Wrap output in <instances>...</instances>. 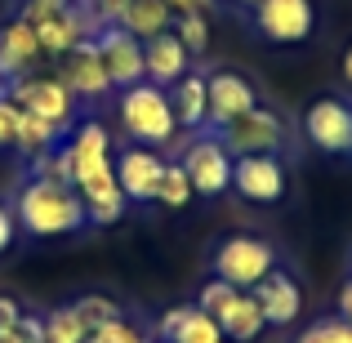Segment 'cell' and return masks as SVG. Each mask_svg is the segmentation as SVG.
<instances>
[{"label": "cell", "mask_w": 352, "mask_h": 343, "mask_svg": "<svg viewBox=\"0 0 352 343\" xmlns=\"http://www.w3.org/2000/svg\"><path fill=\"white\" fill-rule=\"evenodd\" d=\"M14 219L27 236H72V232L89 228L80 192L63 179H41V174L18 192Z\"/></svg>", "instance_id": "6da1fadb"}, {"label": "cell", "mask_w": 352, "mask_h": 343, "mask_svg": "<svg viewBox=\"0 0 352 343\" xmlns=\"http://www.w3.org/2000/svg\"><path fill=\"white\" fill-rule=\"evenodd\" d=\"M72 188L80 197H98V192H112L116 188V156H112V134H107L98 120H80L72 129Z\"/></svg>", "instance_id": "7a4b0ae2"}, {"label": "cell", "mask_w": 352, "mask_h": 343, "mask_svg": "<svg viewBox=\"0 0 352 343\" xmlns=\"http://www.w3.org/2000/svg\"><path fill=\"white\" fill-rule=\"evenodd\" d=\"M18 18L36 27L41 54H54V58L72 54L80 41H89V36H94V27H89V18H85V9H80V5H54V0H23Z\"/></svg>", "instance_id": "3957f363"}, {"label": "cell", "mask_w": 352, "mask_h": 343, "mask_svg": "<svg viewBox=\"0 0 352 343\" xmlns=\"http://www.w3.org/2000/svg\"><path fill=\"white\" fill-rule=\"evenodd\" d=\"M120 125L129 129V138L138 143H170L179 120H174L170 94L152 80H138V85L120 89Z\"/></svg>", "instance_id": "277c9868"}, {"label": "cell", "mask_w": 352, "mask_h": 343, "mask_svg": "<svg viewBox=\"0 0 352 343\" xmlns=\"http://www.w3.org/2000/svg\"><path fill=\"white\" fill-rule=\"evenodd\" d=\"M272 267H276V250H272V241H263V236L236 232V236L219 241V250H214V276L228 281V285H236V290H254Z\"/></svg>", "instance_id": "5b68a950"}, {"label": "cell", "mask_w": 352, "mask_h": 343, "mask_svg": "<svg viewBox=\"0 0 352 343\" xmlns=\"http://www.w3.org/2000/svg\"><path fill=\"white\" fill-rule=\"evenodd\" d=\"M210 134H219V143H223L232 156L281 152V147H285V125H281V116L267 112V107H250V112L232 116L228 125L210 129Z\"/></svg>", "instance_id": "8992f818"}, {"label": "cell", "mask_w": 352, "mask_h": 343, "mask_svg": "<svg viewBox=\"0 0 352 343\" xmlns=\"http://www.w3.org/2000/svg\"><path fill=\"white\" fill-rule=\"evenodd\" d=\"M232 161L236 156L219 143V134H197L188 143V152H183L179 165L188 170L197 197H223V192L232 188Z\"/></svg>", "instance_id": "52a82bcc"}, {"label": "cell", "mask_w": 352, "mask_h": 343, "mask_svg": "<svg viewBox=\"0 0 352 343\" xmlns=\"http://www.w3.org/2000/svg\"><path fill=\"white\" fill-rule=\"evenodd\" d=\"M250 14H254L258 36L272 45H303L317 27L312 0H254Z\"/></svg>", "instance_id": "ba28073f"}, {"label": "cell", "mask_w": 352, "mask_h": 343, "mask_svg": "<svg viewBox=\"0 0 352 343\" xmlns=\"http://www.w3.org/2000/svg\"><path fill=\"white\" fill-rule=\"evenodd\" d=\"M5 94L14 98L23 112L54 120L58 129L72 125V112H76V98H72V89L63 85V80H54V76H18V80H9Z\"/></svg>", "instance_id": "9c48e42d"}, {"label": "cell", "mask_w": 352, "mask_h": 343, "mask_svg": "<svg viewBox=\"0 0 352 343\" xmlns=\"http://www.w3.org/2000/svg\"><path fill=\"white\" fill-rule=\"evenodd\" d=\"M303 134L317 152L326 156H348L352 152V103L344 98H317L303 112Z\"/></svg>", "instance_id": "30bf717a"}, {"label": "cell", "mask_w": 352, "mask_h": 343, "mask_svg": "<svg viewBox=\"0 0 352 343\" xmlns=\"http://www.w3.org/2000/svg\"><path fill=\"white\" fill-rule=\"evenodd\" d=\"M232 188L254 206H276L285 197V165L276 152H254L232 161Z\"/></svg>", "instance_id": "8fae6325"}, {"label": "cell", "mask_w": 352, "mask_h": 343, "mask_svg": "<svg viewBox=\"0 0 352 343\" xmlns=\"http://www.w3.org/2000/svg\"><path fill=\"white\" fill-rule=\"evenodd\" d=\"M94 45H98V54H103V67H107V76H112V89H129V85H138V80H147L143 41L129 36L125 27H103V32L94 36Z\"/></svg>", "instance_id": "7c38bea8"}, {"label": "cell", "mask_w": 352, "mask_h": 343, "mask_svg": "<svg viewBox=\"0 0 352 343\" xmlns=\"http://www.w3.org/2000/svg\"><path fill=\"white\" fill-rule=\"evenodd\" d=\"M58 80L72 89V98H85V103L112 94V76H107V67H103V54H98L94 36L80 41L72 54H63V76Z\"/></svg>", "instance_id": "4fadbf2b"}, {"label": "cell", "mask_w": 352, "mask_h": 343, "mask_svg": "<svg viewBox=\"0 0 352 343\" xmlns=\"http://www.w3.org/2000/svg\"><path fill=\"white\" fill-rule=\"evenodd\" d=\"M112 165H116V188L125 192V201H134V206L156 201V188H161L165 161L152 152V147H125V152H120Z\"/></svg>", "instance_id": "5bb4252c"}, {"label": "cell", "mask_w": 352, "mask_h": 343, "mask_svg": "<svg viewBox=\"0 0 352 343\" xmlns=\"http://www.w3.org/2000/svg\"><path fill=\"white\" fill-rule=\"evenodd\" d=\"M250 107H258V94L245 76H236V71H210L206 76V125L210 129L228 125L232 116L250 112Z\"/></svg>", "instance_id": "9a60e30c"}, {"label": "cell", "mask_w": 352, "mask_h": 343, "mask_svg": "<svg viewBox=\"0 0 352 343\" xmlns=\"http://www.w3.org/2000/svg\"><path fill=\"white\" fill-rule=\"evenodd\" d=\"M250 294H254L263 321H267V326H276V330L290 326V321H299V312H303V290H299V281H294L290 272H281V267H272V272H267Z\"/></svg>", "instance_id": "2e32d148"}, {"label": "cell", "mask_w": 352, "mask_h": 343, "mask_svg": "<svg viewBox=\"0 0 352 343\" xmlns=\"http://www.w3.org/2000/svg\"><path fill=\"white\" fill-rule=\"evenodd\" d=\"M156 335L161 343H228L223 326H219L210 312H201L197 303H179L156 321Z\"/></svg>", "instance_id": "e0dca14e"}, {"label": "cell", "mask_w": 352, "mask_h": 343, "mask_svg": "<svg viewBox=\"0 0 352 343\" xmlns=\"http://www.w3.org/2000/svg\"><path fill=\"white\" fill-rule=\"evenodd\" d=\"M143 71L152 85H174L179 76L192 71V54L183 49V41L174 32H161V36H147L143 41Z\"/></svg>", "instance_id": "ac0fdd59"}, {"label": "cell", "mask_w": 352, "mask_h": 343, "mask_svg": "<svg viewBox=\"0 0 352 343\" xmlns=\"http://www.w3.org/2000/svg\"><path fill=\"white\" fill-rule=\"evenodd\" d=\"M41 58V41H36V27L14 18V23L0 27V80H18L32 71V63Z\"/></svg>", "instance_id": "d6986e66"}, {"label": "cell", "mask_w": 352, "mask_h": 343, "mask_svg": "<svg viewBox=\"0 0 352 343\" xmlns=\"http://www.w3.org/2000/svg\"><path fill=\"white\" fill-rule=\"evenodd\" d=\"M214 321L223 326V339H232V343H254L267 330V321H263V312H258L250 290H232V299L214 312Z\"/></svg>", "instance_id": "ffe728a7"}, {"label": "cell", "mask_w": 352, "mask_h": 343, "mask_svg": "<svg viewBox=\"0 0 352 343\" xmlns=\"http://www.w3.org/2000/svg\"><path fill=\"white\" fill-rule=\"evenodd\" d=\"M170 107H174V120L183 129H201L206 125V76L188 71L170 85Z\"/></svg>", "instance_id": "44dd1931"}, {"label": "cell", "mask_w": 352, "mask_h": 343, "mask_svg": "<svg viewBox=\"0 0 352 343\" xmlns=\"http://www.w3.org/2000/svg\"><path fill=\"white\" fill-rule=\"evenodd\" d=\"M116 27H125L138 41L161 36V32H170V5L165 0H125V14H120Z\"/></svg>", "instance_id": "7402d4cb"}, {"label": "cell", "mask_w": 352, "mask_h": 343, "mask_svg": "<svg viewBox=\"0 0 352 343\" xmlns=\"http://www.w3.org/2000/svg\"><path fill=\"white\" fill-rule=\"evenodd\" d=\"M14 147L27 156V161H41L45 152L58 147V125L45 116H32V112H18V134H14Z\"/></svg>", "instance_id": "603a6c76"}, {"label": "cell", "mask_w": 352, "mask_h": 343, "mask_svg": "<svg viewBox=\"0 0 352 343\" xmlns=\"http://www.w3.org/2000/svg\"><path fill=\"white\" fill-rule=\"evenodd\" d=\"M85 201V219H89V228H112L125 219V192L112 188V192H98V197H80Z\"/></svg>", "instance_id": "cb8c5ba5"}, {"label": "cell", "mask_w": 352, "mask_h": 343, "mask_svg": "<svg viewBox=\"0 0 352 343\" xmlns=\"http://www.w3.org/2000/svg\"><path fill=\"white\" fill-rule=\"evenodd\" d=\"M192 197H197V192H192V179H188V170H183L179 161H170V165H165V174H161V188H156V206L183 210Z\"/></svg>", "instance_id": "d4e9b609"}, {"label": "cell", "mask_w": 352, "mask_h": 343, "mask_svg": "<svg viewBox=\"0 0 352 343\" xmlns=\"http://www.w3.org/2000/svg\"><path fill=\"white\" fill-rule=\"evenodd\" d=\"M72 312L80 317V326H85V330H98V326H107V321H120V317H125V312H120V303L107 299V294H85V299L72 303Z\"/></svg>", "instance_id": "484cf974"}, {"label": "cell", "mask_w": 352, "mask_h": 343, "mask_svg": "<svg viewBox=\"0 0 352 343\" xmlns=\"http://www.w3.org/2000/svg\"><path fill=\"white\" fill-rule=\"evenodd\" d=\"M89 330L80 326V317L72 308H54L45 317V343H85Z\"/></svg>", "instance_id": "4316f807"}, {"label": "cell", "mask_w": 352, "mask_h": 343, "mask_svg": "<svg viewBox=\"0 0 352 343\" xmlns=\"http://www.w3.org/2000/svg\"><path fill=\"white\" fill-rule=\"evenodd\" d=\"M174 36L183 41L188 54H206L210 49V18L206 14H174Z\"/></svg>", "instance_id": "83f0119b"}, {"label": "cell", "mask_w": 352, "mask_h": 343, "mask_svg": "<svg viewBox=\"0 0 352 343\" xmlns=\"http://www.w3.org/2000/svg\"><path fill=\"white\" fill-rule=\"evenodd\" d=\"M294 343H352V321H344V317H321V321H312V326L303 330Z\"/></svg>", "instance_id": "f1b7e54d"}, {"label": "cell", "mask_w": 352, "mask_h": 343, "mask_svg": "<svg viewBox=\"0 0 352 343\" xmlns=\"http://www.w3.org/2000/svg\"><path fill=\"white\" fill-rule=\"evenodd\" d=\"M85 343H147V335L134 326V321H107V326H98V330H89V339Z\"/></svg>", "instance_id": "f546056e"}, {"label": "cell", "mask_w": 352, "mask_h": 343, "mask_svg": "<svg viewBox=\"0 0 352 343\" xmlns=\"http://www.w3.org/2000/svg\"><path fill=\"white\" fill-rule=\"evenodd\" d=\"M232 290H236V285H228V281H219V276H210V281L201 285V299H197V308H201V312H210V317H214V312L223 308L228 299H232Z\"/></svg>", "instance_id": "4dcf8cb0"}, {"label": "cell", "mask_w": 352, "mask_h": 343, "mask_svg": "<svg viewBox=\"0 0 352 343\" xmlns=\"http://www.w3.org/2000/svg\"><path fill=\"white\" fill-rule=\"evenodd\" d=\"M18 112L23 107L0 89V147H14V134H18Z\"/></svg>", "instance_id": "1f68e13d"}, {"label": "cell", "mask_w": 352, "mask_h": 343, "mask_svg": "<svg viewBox=\"0 0 352 343\" xmlns=\"http://www.w3.org/2000/svg\"><path fill=\"white\" fill-rule=\"evenodd\" d=\"M14 236H18V219H14V210H9V206H0V254L14 245Z\"/></svg>", "instance_id": "d6a6232c"}, {"label": "cell", "mask_w": 352, "mask_h": 343, "mask_svg": "<svg viewBox=\"0 0 352 343\" xmlns=\"http://www.w3.org/2000/svg\"><path fill=\"white\" fill-rule=\"evenodd\" d=\"M165 5H170V14H206L210 18L214 0H165Z\"/></svg>", "instance_id": "836d02e7"}, {"label": "cell", "mask_w": 352, "mask_h": 343, "mask_svg": "<svg viewBox=\"0 0 352 343\" xmlns=\"http://www.w3.org/2000/svg\"><path fill=\"white\" fill-rule=\"evenodd\" d=\"M18 321H23V308L14 299H0V330H14Z\"/></svg>", "instance_id": "e575fe53"}, {"label": "cell", "mask_w": 352, "mask_h": 343, "mask_svg": "<svg viewBox=\"0 0 352 343\" xmlns=\"http://www.w3.org/2000/svg\"><path fill=\"white\" fill-rule=\"evenodd\" d=\"M339 317L352 321V276L344 281V290H339Z\"/></svg>", "instance_id": "d590c367"}, {"label": "cell", "mask_w": 352, "mask_h": 343, "mask_svg": "<svg viewBox=\"0 0 352 343\" xmlns=\"http://www.w3.org/2000/svg\"><path fill=\"white\" fill-rule=\"evenodd\" d=\"M0 343H27V339H23V330L14 326V330H0Z\"/></svg>", "instance_id": "8d00e7d4"}, {"label": "cell", "mask_w": 352, "mask_h": 343, "mask_svg": "<svg viewBox=\"0 0 352 343\" xmlns=\"http://www.w3.org/2000/svg\"><path fill=\"white\" fill-rule=\"evenodd\" d=\"M344 80L352 85V45H348V54H344Z\"/></svg>", "instance_id": "74e56055"}, {"label": "cell", "mask_w": 352, "mask_h": 343, "mask_svg": "<svg viewBox=\"0 0 352 343\" xmlns=\"http://www.w3.org/2000/svg\"><path fill=\"white\" fill-rule=\"evenodd\" d=\"M54 5H80V0H54Z\"/></svg>", "instance_id": "f35d334b"}, {"label": "cell", "mask_w": 352, "mask_h": 343, "mask_svg": "<svg viewBox=\"0 0 352 343\" xmlns=\"http://www.w3.org/2000/svg\"><path fill=\"white\" fill-rule=\"evenodd\" d=\"M241 5H254V0H241Z\"/></svg>", "instance_id": "ab89813d"}]
</instances>
